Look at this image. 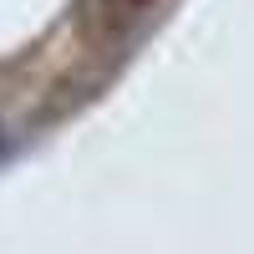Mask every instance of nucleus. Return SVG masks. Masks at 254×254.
Segmentation results:
<instances>
[{"label":"nucleus","mask_w":254,"mask_h":254,"mask_svg":"<svg viewBox=\"0 0 254 254\" xmlns=\"http://www.w3.org/2000/svg\"><path fill=\"white\" fill-rule=\"evenodd\" d=\"M0 153H5V122H0Z\"/></svg>","instance_id":"1"}]
</instances>
